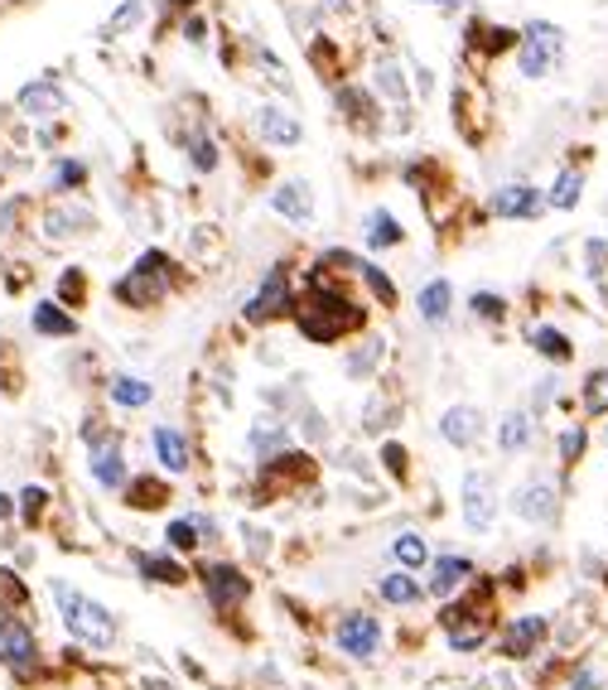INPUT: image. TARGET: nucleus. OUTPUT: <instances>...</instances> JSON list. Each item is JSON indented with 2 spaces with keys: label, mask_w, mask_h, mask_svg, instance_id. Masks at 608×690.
I'll return each mask as SVG.
<instances>
[{
  "label": "nucleus",
  "mask_w": 608,
  "mask_h": 690,
  "mask_svg": "<svg viewBox=\"0 0 608 690\" xmlns=\"http://www.w3.org/2000/svg\"><path fill=\"white\" fill-rule=\"evenodd\" d=\"M54 604H59V614H63V628H69L77 642L97 647V652H107V647L116 642L112 608H102L97 599H87V594L73 589L69 579H54Z\"/></svg>",
  "instance_id": "f257e3e1"
},
{
  "label": "nucleus",
  "mask_w": 608,
  "mask_h": 690,
  "mask_svg": "<svg viewBox=\"0 0 608 690\" xmlns=\"http://www.w3.org/2000/svg\"><path fill=\"white\" fill-rule=\"evenodd\" d=\"M358 324H363V314L343 300V290H314L300 310V334L314 338V343H334Z\"/></svg>",
  "instance_id": "f03ea898"
},
{
  "label": "nucleus",
  "mask_w": 608,
  "mask_h": 690,
  "mask_svg": "<svg viewBox=\"0 0 608 690\" xmlns=\"http://www.w3.org/2000/svg\"><path fill=\"white\" fill-rule=\"evenodd\" d=\"M165 275H169V261L160 257V251H145V257L136 261V271H130L126 281H116V300L136 304V310H150V304L165 295Z\"/></svg>",
  "instance_id": "7ed1b4c3"
},
{
  "label": "nucleus",
  "mask_w": 608,
  "mask_h": 690,
  "mask_svg": "<svg viewBox=\"0 0 608 690\" xmlns=\"http://www.w3.org/2000/svg\"><path fill=\"white\" fill-rule=\"evenodd\" d=\"M459 502H464V526L469 531H488L497 522V483L493 473L469 469L464 483H459Z\"/></svg>",
  "instance_id": "20e7f679"
},
{
  "label": "nucleus",
  "mask_w": 608,
  "mask_h": 690,
  "mask_svg": "<svg viewBox=\"0 0 608 690\" xmlns=\"http://www.w3.org/2000/svg\"><path fill=\"white\" fill-rule=\"evenodd\" d=\"M203 589H208V604H213L218 614H232V608H242V604H247L251 579H247L237 565L213 561V565H203Z\"/></svg>",
  "instance_id": "39448f33"
},
{
  "label": "nucleus",
  "mask_w": 608,
  "mask_h": 690,
  "mask_svg": "<svg viewBox=\"0 0 608 690\" xmlns=\"http://www.w3.org/2000/svg\"><path fill=\"white\" fill-rule=\"evenodd\" d=\"M334 642L343 647V657H377V647H381V623L373 614H348V618H338V628H334Z\"/></svg>",
  "instance_id": "423d86ee"
},
{
  "label": "nucleus",
  "mask_w": 608,
  "mask_h": 690,
  "mask_svg": "<svg viewBox=\"0 0 608 690\" xmlns=\"http://www.w3.org/2000/svg\"><path fill=\"white\" fill-rule=\"evenodd\" d=\"M295 310V295H290V275L275 265V271H266V281H261V290L247 300V324H266V318Z\"/></svg>",
  "instance_id": "0eeeda50"
},
{
  "label": "nucleus",
  "mask_w": 608,
  "mask_h": 690,
  "mask_svg": "<svg viewBox=\"0 0 608 690\" xmlns=\"http://www.w3.org/2000/svg\"><path fill=\"white\" fill-rule=\"evenodd\" d=\"M546 632H551V623H546V618H541V614H526V618H512L507 628H502L497 647H502V657L526 661V657H536V647L546 642Z\"/></svg>",
  "instance_id": "6e6552de"
},
{
  "label": "nucleus",
  "mask_w": 608,
  "mask_h": 690,
  "mask_svg": "<svg viewBox=\"0 0 608 690\" xmlns=\"http://www.w3.org/2000/svg\"><path fill=\"white\" fill-rule=\"evenodd\" d=\"M512 508H517L522 522L546 526V522H555V488L546 483V478H526L517 493H512Z\"/></svg>",
  "instance_id": "1a4fd4ad"
},
{
  "label": "nucleus",
  "mask_w": 608,
  "mask_h": 690,
  "mask_svg": "<svg viewBox=\"0 0 608 690\" xmlns=\"http://www.w3.org/2000/svg\"><path fill=\"white\" fill-rule=\"evenodd\" d=\"M440 435H444V445H454V449H473V445L483 440L479 406H449L444 416H440Z\"/></svg>",
  "instance_id": "9d476101"
},
{
  "label": "nucleus",
  "mask_w": 608,
  "mask_h": 690,
  "mask_svg": "<svg viewBox=\"0 0 608 690\" xmlns=\"http://www.w3.org/2000/svg\"><path fill=\"white\" fill-rule=\"evenodd\" d=\"M34 652H39V642H34L30 623L0 618V667H30Z\"/></svg>",
  "instance_id": "9b49d317"
},
{
  "label": "nucleus",
  "mask_w": 608,
  "mask_h": 690,
  "mask_svg": "<svg viewBox=\"0 0 608 690\" xmlns=\"http://www.w3.org/2000/svg\"><path fill=\"white\" fill-rule=\"evenodd\" d=\"M92 228H97V222H92V212L73 208V203H54V208L44 212V237H49V242H69V237H83Z\"/></svg>",
  "instance_id": "f8f14e48"
},
{
  "label": "nucleus",
  "mask_w": 608,
  "mask_h": 690,
  "mask_svg": "<svg viewBox=\"0 0 608 690\" xmlns=\"http://www.w3.org/2000/svg\"><path fill=\"white\" fill-rule=\"evenodd\" d=\"M92 478H97L102 488H126L130 483L122 445H116V440H92Z\"/></svg>",
  "instance_id": "ddd939ff"
},
{
  "label": "nucleus",
  "mask_w": 608,
  "mask_h": 690,
  "mask_svg": "<svg viewBox=\"0 0 608 690\" xmlns=\"http://www.w3.org/2000/svg\"><path fill=\"white\" fill-rule=\"evenodd\" d=\"M546 198H541L532 184H512V189H497L493 194V212L497 218H541Z\"/></svg>",
  "instance_id": "4468645a"
},
{
  "label": "nucleus",
  "mask_w": 608,
  "mask_h": 690,
  "mask_svg": "<svg viewBox=\"0 0 608 690\" xmlns=\"http://www.w3.org/2000/svg\"><path fill=\"white\" fill-rule=\"evenodd\" d=\"M63 87L54 83V77H39V83H30V87H20V112L24 116H59L63 112Z\"/></svg>",
  "instance_id": "2eb2a0df"
},
{
  "label": "nucleus",
  "mask_w": 608,
  "mask_h": 690,
  "mask_svg": "<svg viewBox=\"0 0 608 690\" xmlns=\"http://www.w3.org/2000/svg\"><path fill=\"white\" fill-rule=\"evenodd\" d=\"M469 575H473V561H469V555H440V561H434V575H430V594L449 599L454 589H464Z\"/></svg>",
  "instance_id": "dca6fc26"
},
{
  "label": "nucleus",
  "mask_w": 608,
  "mask_h": 690,
  "mask_svg": "<svg viewBox=\"0 0 608 690\" xmlns=\"http://www.w3.org/2000/svg\"><path fill=\"white\" fill-rule=\"evenodd\" d=\"M150 445H155V459H160L169 473H184V469H189V440H184L175 425H155Z\"/></svg>",
  "instance_id": "f3484780"
},
{
  "label": "nucleus",
  "mask_w": 608,
  "mask_h": 690,
  "mask_svg": "<svg viewBox=\"0 0 608 690\" xmlns=\"http://www.w3.org/2000/svg\"><path fill=\"white\" fill-rule=\"evenodd\" d=\"M377 594H381V604H391V608H411L420 604V579H411V569H391V575H381L377 579Z\"/></svg>",
  "instance_id": "a211bd4d"
},
{
  "label": "nucleus",
  "mask_w": 608,
  "mask_h": 690,
  "mask_svg": "<svg viewBox=\"0 0 608 690\" xmlns=\"http://www.w3.org/2000/svg\"><path fill=\"white\" fill-rule=\"evenodd\" d=\"M30 324H34V334H44V338H73L77 334V318L73 314H63V304H34V314H30Z\"/></svg>",
  "instance_id": "6ab92c4d"
},
{
  "label": "nucleus",
  "mask_w": 608,
  "mask_h": 690,
  "mask_svg": "<svg viewBox=\"0 0 608 690\" xmlns=\"http://www.w3.org/2000/svg\"><path fill=\"white\" fill-rule=\"evenodd\" d=\"M256 126H261V136H266L271 145H300V122L290 112H281V106H261Z\"/></svg>",
  "instance_id": "aec40b11"
},
{
  "label": "nucleus",
  "mask_w": 608,
  "mask_h": 690,
  "mask_svg": "<svg viewBox=\"0 0 608 690\" xmlns=\"http://www.w3.org/2000/svg\"><path fill=\"white\" fill-rule=\"evenodd\" d=\"M271 208L281 212V218H290V222H310V212H314L310 189H304V184H281V189L271 194Z\"/></svg>",
  "instance_id": "412c9836"
},
{
  "label": "nucleus",
  "mask_w": 608,
  "mask_h": 690,
  "mask_svg": "<svg viewBox=\"0 0 608 690\" xmlns=\"http://www.w3.org/2000/svg\"><path fill=\"white\" fill-rule=\"evenodd\" d=\"M526 445H532V416H526V410L502 416V425H497V449L502 454H522Z\"/></svg>",
  "instance_id": "4be33fe9"
},
{
  "label": "nucleus",
  "mask_w": 608,
  "mask_h": 690,
  "mask_svg": "<svg viewBox=\"0 0 608 690\" xmlns=\"http://www.w3.org/2000/svg\"><path fill=\"white\" fill-rule=\"evenodd\" d=\"M391 555L401 569H420V565H430V541L420 536V531H401V536L391 541Z\"/></svg>",
  "instance_id": "5701e85b"
},
{
  "label": "nucleus",
  "mask_w": 608,
  "mask_h": 690,
  "mask_svg": "<svg viewBox=\"0 0 608 690\" xmlns=\"http://www.w3.org/2000/svg\"><path fill=\"white\" fill-rule=\"evenodd\" d=\"M449 304H454V290H449V281H430L426 290H420V318H426V324H444Z\"/></svg>",
  "instance_id": "b1692460"
},
{
  "label": "nucleus",
  "mask_w": 608,
  "mask_h": 690,
  "mask_svg": "<svg viewBox=\"0 0 608 690\" xmlns=\"http://www.w3.org/2000/svg\"><path fill=\"white\" fill-rule=\"evenodd\" d=\"M136 569L145 575V584H169V589H175V584H184L189 575H184V565H175V561H165V555H136Z\"/></svg>",
  "instance_id": "393cba45"
},
{
  "label": "nucleus",
  "mask_w": 608,
  "mask_h": 690,
  "mask_svg": "<svg viewBox=\"0 0 608 690\" xmlns=\"http://www.w3.org/2000/svg\"><path fill=\"white\" fill-rule=\"evenodd\" d=\"M532 348H536L541 357H551V363H570V357H575L570 338H565L560 328H546V324L532 328Z\"/></svg>",
  "instance_id": "a878e982"
},
{
  "label": "nucleus",
  "mask_w": 608,
  "mask_h": 690,
  "mask_svg": "<svg viewBox=\"0 0 608 690\" xmlns=\"http://www.w3.org/2000/svg\"><path fill=\"white\" fill-rule=\"evenodd\" d=\"M396 242H401V222H396L387 208L367 212V247H396Z\"/></svg>",
  "instance_id": "bb28decb"
},
{
  "label": "nucleus",
  "mask_w": 608,
  "mask_h": 690,
  "mask_svg": "<svg viewBox=\"0 0 608 690\" xmlns=\"http://www.w3.org/2000/svg\"><path fill=\"white\" fill-rule=\"evenodd\" d=\"M150 396H155V387L150 381H140V377H116L112 381V401H122V406H150Z\"/></svg>",
  "instance_id": "cd10ccee"
},
{
  "label": "nucleus",
  "mask_w": 608,
  "mask_h": 690,
  "mask_svg": "<svg viewBox=\"0 0 608 690\" xmlns=\"http://www.w3.org/2000/svg\"><path fill=\"white\" fill-rule=\"evenodd\" d=\"M555 53H560V49L541 44V39H526V44H522V73L526 77H546V69L555 63Z\"/></svg>",
  "instance_id": "c85d7f7f"
},
{
  "label": "nucleus",
  "mask_w": 608,
  "mask_h": 690,
  "mask_svg": "<svg viewBox=\"0 0 608 690\" xmlns=\"http://www.w3.org/2000/svg\"><path fill=\"white\" fill-rule=\"evenodd\" d=\"M130 508L136 512H150V508H165L169 502V488L165 483H150V478H140V483H130Z\"/></svg>",
  "instance_id": "c756f323"
},
{
  "label": "nucleus",
  "mask_w": 608,
  "mask_h": 690,
  "mask_svg": "<svg viewBox=\"0 0 608 690\" xmlns=\"http://www.w3.org/2000/svg\"><path fill=\"white\" fill-rule=\"evenodd\" d=\"M579 189H585V175H579V169H565V175L555 179V189H551L546 203L551 208H575L579 203Z\"/></svg>",
  "instance_id": "7c9ffc66"
},
{
  "label": "nucleus",
  "mask_w": 608,
  "mask_h": 690,
  "mask_svg": "<svg viewBox=\"0 0 608 690\" xmlns=\"http://www.w3.org/2000/svg\"><path fill=\"white\" fill-rule=\"evenodd\" d=\"M585 410H589V416H608V367L604 372H589V381H585Z\"/></svg>",
  "instance_id": "2f4dec72"
},
{
  "label": "nucleus",
  "mask_w": 608,
  "mask_h": 690,
  "mask_svg": "<svg viewBox=\"0 0 608 690\" xmlns=\"http://www.w3.org/2000/svg\"><path fill=\"white\" fill-rule=\"evenodd\" d=\"M198 536H203V531H198L193 516H184V522H169V531H165V541H169L175 551H193Z\"/></svg>",
  "instance_id": "473e14b6"
},
{
  "label": "nucleus",
  "mask_w": 608,
  "mask_h": 690,
  "mask_svg": "<svg viewBox=\"0 0 608 690\" xmlns=\"http://www.w3.org/2000/svg\"><path fill=\"white\" fill-rule=\"evenodd\" d=\"M281 445H285V430L275 420H261L256 430H251V449H256V454L261 449H281Z\"/></svg>",
  "instance_id": "72a5a7b5"
},
{
  "label": "nucleus",
  "mask_w": 608,
  "mask_h": 690,
  "mask_svg": "<svg viewBox=\"0 0 608 690\" xmlns=\"http://www.w3.org/2000/svg\"><path fill=\"white\" fill-rule=\"evenodd\" d=\"M585 261H589V275L608 290V242H589L585 247Z\"/></svg>",
  "instance_id": "f704fd0d"
},
{
  "label": "nucleus",
  "mask_w": 608,
  "mask_h": 690,
  "mask_svg": "<svg viewBox=\"0 0 608 690\" xmlns=\"http://www.w3.org/2000/svg\"><path fill=\"white\" fill-rule=\"evenodd\" d=\"M469 304H473V314H479V318H488V324L507 314V304H502V295H488V290H479V295H473Z\"/></svg>",
  "instance_id": "c9c22d12"
},
{
  "label": "nucleus",
  "mask_w": 608,
  "mask_h": 690,
  "mask_svg": "<svg viewBox=\"0 0 608 690\" xmlns=\"http://www.w3.org/2000/svg\"><path fill=\"white\" fill-rule=\"evenodd\" d=\"M44 488H24V493H20V512H24V522H34V516L39 512H44Z\"/></svg>",
  "instance_id": "e433bc0d"
},
{
  "label": "nucleus",
  "mask_w": 608,
  "mask_h": 690,
  "mask_svg": "<svg viewBox=\"0 0 608 690\" xmlns=\"http://www.w3.org/2000/svg\"><path fill=\"white\" fill-rule=\"evenodd\" d=\"M358 271L367 275V285H373V290H377V295H381V304H391V300H396V290H391V281H387V275H381V271H377V265H358Z\"/></svg>",
  "instance_id": "4c0bfd02"
},
{
  "label": "nucleus",
  "mask_w": 608,
  "mask_h": 690,
  "mask_svg": "<svg viewBox=\"0 0 608 690\" xmlns=\"http://www.w3.org/2000/svg\"><path fill=\"white\" fill-rule=\"evenodd\" d=\"M140 6H145V0H126V6H122V10H116V15H112V24H107V30H112V34H122L126 24H136Z\"/></svg>",
  "instance_id": "58836bf2"
},
{
  "label": "nucleus",
  "mask_w": 608,
  "mask_h": 690,
  "mask_svg": "<svg viewBox=\"0 0 608 690\" xmlns=\"http://www.w3.org/2000/svg\"><path fill=\"white\" fill-rule=\"evenodd\" d=\"M87 179V169L83 165H77V159H63V165H59V189H73V184H83Z\"/></svg>",
  "instance_id": "ea45409f"
},
{
  "label": "nucleus",
  "mask_w": 608,
  "mask_h": 690,
  "mask_svg": "<svg viewBox=\"0 0 608 690\" xmlns=\"http://www.w3.org/2000/svg\"><path fill=\"white\" fill-rule=\"evenodd\" d=\"M560 454H565V463H575L579 454H585V430H565V440H560Z\"/></svg>",
  "instance_id": "a19ab883"
},
{
  "label": "nucleus",
  "mask_w": 608,
  "mask_h": 690,
  "mask_svg": "<svg viewBox=\"0 0 608 690\" xmlns=\"http://www.w3.org/2000/svg\"><path fill=\"white\" fill-rule=\"evenodd\" d=\"M526 39H541V44L560 49V30H555V24H526Z\"/></svg>",
  "instance_id": "79ce46f5"
},
{
  "label": "nucleus",
  "mask_w": 608,
  "mask_h": 690,
  "mask_svg": "<svg viewBox=\"0 0 608 690\" xmlns=\"http://www.w3.org/2000/svg\"><path fill=\"white\" fill-rule=\"evenodd\" d=\"M193 165L208 175V169L218 165V150H213V145H208V140H193Z\"/></svg>",
  "instance_id": "37998d69"
},
{
  "label": "nucleus",
  "mask_w": 608,
  "mask_h": 690,
  "mask_svg": "<svg viewBox=\"0 0 608 690\" xmlns=\"http://www.w3.org/2000/svg\"><path fill=\"white\" fill-rule=\"evenodd\" d=\"M381 459H387V469H391L396 478H406V449H401V445H387V449H381Z\"/></svg>",
  "instance_id": "c03bdc74"
},
{
  "label": "nucleus",
  "mask_w": 608,
  "mask_h": 690,
  "mask_svg": "<svg viewBox=\"0 0 608 690\" xmlns=\"http://www.w3.org/2000/svg\"><path fill=\"white\" fill-rule=\"evenodd\" d=\"M63 295H69V300H83V275H77V271H69V275H63Z\"/></svg>",
  "instance_id": "a18cd8bd"
},
{
  "label": "nucleus",
  "mask_w": 608,
  "mask_h": 690,
  "mask_svg": "<svg viewBox=\"0 0 608 690\" xmlns=\"http://www.w3.org/2000/svg\"><path fill=\"white\" fill-rule=\"evenodd\" d=\"M570 690H599V676H594V671L585 667V671L575 676V686H570Z\"/></svg>",
  "instance_id": "49530a36"
},
{
  "label": "nucleus",
  "mask_w": 608,
  "mask_h": 690,
  "mask_svg": "<svg viewBox=\"0 0 608 690\" xmlns=\"http://www.w3.org/2000/svg\"><path fill=\"white\" fill-rule=\"evenodd\" d=\"M15 212H20V203H6V208H0V237H6V228L15 222Z\"/></svg>",
  "instance_id": "de8ad7c7"
},
{
  "label": "nucleus",
  "mask_w": 608,
  "mask_h": 690,
  "mask_svg": "<svg viewBox=\"0 0 608 690\" xmlns=\"http://www.w3.org/2000/svg\"><path fill=\"white\" fill-rule=\"evenodd\" d=\"M10 516H15V498L0 493V522H10Z\"/></svg>",
  "instance_id": "09e8293b"
},
{
  "label": "nucleus",
  "mask_w": 608,
  "mask_h": 690,
  "mask_svg": "<svg viewBox=\"0 0 608 690\" xmlns=\"http://www.w3.org/2000/svg\"><path fill=\"white\" fill-rule=\"evenodd\" d=\"M430 6H454V0H430Z\"/></svg>",
  "instance_id": "8fccbe9b"
}]
</instances>
